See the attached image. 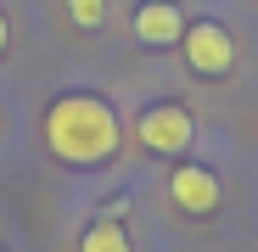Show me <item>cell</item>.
<instances>
[{"label": "cell", "instance_id": "6da1fadb", "mask_svg": "<svg viewBox=\"0 0 258 252\" xmlns=\"http://www.w3.org/2000/svg\"><path fill=\"white\" fill-rule=\"evenodd\" d=\"M39 135H45V151L68 168H96L118 151V112L90 96V90H68L45 107L39 118Z\"/></svg>", "mask_w": 258, "mask_h": 252}, {"label": "cell", "instance_id": "7a4b0ae2", "mask_svg": "<svg viewBox=\"0 0 258 252\" xmlns=\"http://www.w3.org/2000/svg\"><path fill=\"white\" fill-rule=\"evenodd\" d=\"M180 56H185V67H191L197 78H225V73L236 67V39H230L225 23L202 17V23H185V34H180Z\"/></svg>", "mask_w": 258, "mask_h": 252}, {"label": "cell", "instance_id": "3957f363", "mask_svg": "<svg viewBox=\"0 0 258 252\" xmlns=\"http://www.w3.org/2000/svg\"><path fill=\"white\" fill-rule=\"evenodd\" d=\"M135 135H141V146L157 151V157H180V151H191V140H197V118H191L180 101H157V107L141 112Z\"/></svg>", "mask_w": 258, "mask_h": 252}, {"label": "cell", "instance_id": "277c9868", "mask_svg": "<svg viewBox=\"0 0 258 252\" xmlns=\"http://www.w3.org/2000/svg\"><path fill=\"white\" fill-rule=\"evenodd\" d=\"M168 202H174L180 213H191V219H208L213 207L225 202V185H219V174H213L208 162H180L174 174H168Z\"/></svg>", "mask_w": 258, "mask_h": 252}, {"label": "cell", "instance_id": "5b68a950", "mask_svg": "<svg viewBox=\"0 0 258 252\" xmlns=\"http://www.w3.org/2000/svg\"><path fill=\"white\" fill-rule=\"evenodd\" d=\"M129 34H135V45H146V51H168V45H180V34H185V12L174 0H141L135 17H129Z\"/></svg>", "mask_w": 258, "mask_h": 252}, {"label": "cell", "instance_id": "8992f818", "mask_svg": "<svg viewBox=\"0 0 258 252\" xmlns=\"http://www.w3.org/2000/svg\"><path fill=\"white\" fill-rule=\"evenodd\" d=\"M79 252H135V241H129L123 219H90L79 235Z\"/></svg>", "mask_w": 258, "mask_h": 252}, {"label": "cell", "instance_id": "52a82bcc", "mask_svg": "<svg viewBox=\"0 0 258 252\" xmlns=\"http://www.w3.org/2000/svg\"><path fill=\"white\" fill-rule=\"evenodd\" d=\"M68 17H73V28H101L107 23V0H68Z\"/></svg>", "mask_w": 258, "mask_h": 252}, {"label": "cell", "instance_id": "ba28073f", "mask_svg": "<svg viewBox=\"0 0 258 252\" xmlns=\"http://www.w3.org/2000/svg\"><path fill=\"white\" fill-rule=\"evenodd\" d=\"M6 45H12V28H6V12H0V56H6Z\"/></svg>", "mask_w": 258, "mask_h": 252}]
</instances>
